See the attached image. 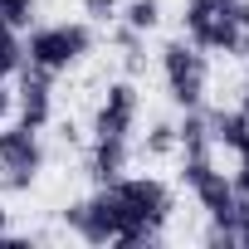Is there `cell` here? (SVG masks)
I'll use <instances>...</instances> for the list:
<instances>
[{
    "label": "cell",
    "mask_w": 249,
    "mask_h": 249,
    "mask_svg": "<svg viewBox=\"0 0 249 249\" xmlns=\"http://www.w3.org/2000/svg\"><path fill=\"white\" fill-rule=\"evenodd\" d=\"M186 39L205 54H234L239 35L249 30V0H234V5H215V0H186L181 10Z\"/></svg>",
    "instance_id": "7a4b0ae2"
},
{
    "label": "cell",
    "mask_w": 249,
    "mask_h": 249,
    "mask_svg": "<svg viewBox=\"0 0 249 249\" xmlns=\"http://www.w3.org/2000/svg\"><path fill=\"white\" fill-rule=\"evenodd\" d=\"M35 10H39V0H0V25L25 35L35 25Z\"/></svg>",
    "instance_id": "5bb4252c"
},
{
    "label": "cell",
    "mask_w": 249,
    "mask_h": 249,
    "mask_svg": "<svg viewBox=\"0 0 249 249\" xmlns=\"http://www.w3.org/2000/svg\"><path fill=\"white\" fill-rule=\"evenodd\" d=\"M20 64H25V39H20V30H5V25H0V78L20 73Z\"/></svg>",
    "instance_id": "4fadbf2b"
},
{
    "label": "cell",
    "mask_w": 249,
    "mask_h": 249,
    "mask_svg": "<svg viewBox=\"0 0 249 249\" xmlns=\"http://www.w3.org/2000/svg\"><path fill=\"white\" fill-rule=\"evenodd\" d=\"M239 107L249 112V73H244V83H239Z\"/></svg>",
    "instance_id": "7402d4cb"
},
{
    "label": "cell",
    "mask_w": 249,
    "mask_h": 249,
    "mask_svg": "<svg viewBox=\"0 0 249 249\" xmlns=\"http://www.w3.org/2000/svg\"><path fill=\"white\" fill-rule=\"evenodd\" d=\"M181 181L196 191V200H200V210H205L210 220L230 225V210H234V186H230V176H225V171H215V161H210V157H186Z\"/></svg>",
    "instance_id": "52a82bcc"
},
{
    "label": "cell",
    "mask_w": 249,
    "mask_h": 249,
    "mask_svg": "<svg viewBox=\"0 0 249 249\" xmlns=\"http://www.w3.org/2000/svg\"><path fill=\"white\" fill-rule=\"evenodd\" d=\"M215 5H234V0H215Z\"/></svg>",
    "instance_id": "cb8c5ba5"
},
{
    "label": "cell",
    "mask_w": 249,
    "mask_h": 249,
    "mask_svg": "<svg viewBox=\"0 0 249 249\" xmlns=\"http://www.w3.org/2000/svg\"><path fill=\"white\" fill-rule=\"evenodd\" d=\"M234 157H239V171L230 176V186H234V196H249V142H244Z\"/></svg>",
    "instance_id": "ffe728a7"
},
{
    "label": "cell",
    "mask_w": 249,
    "mask_h": 249,
    "mask_svg": "<svg viewBox=\"0 0 249 249\" xmlns=\"http://www.w3.org/2000/svg\"><path fill=\"white\" fill-rule=\"evenodd\" d=\"M107 191L122 205L117 249H147V244L161 239V230H166V220L176 210V196H171L166 181H157V176H117V181H107Z\"/></svg>",
    "instance_id": "6da1fadb"
},
{
    "label": "cell",
    "mask_w": 249,
    "mask_h": 249,
    "mask_svg": "<svg viewBox=\"0 0 249 249\" xmlns=\"http://www.w3.org/2000/svg\"><path fill=\"white\" fill-rule=\"evenodd\" d=\"M137 112H142V98H137L132 83H107L98 117H93V137H132Z\"/></svg>",
    "instance_id": "ba28073f"
},
{
    "label": "cell",
    "mask_w": 249,
    "mask_h": 249,
    "mask_svg": "<svg viewBox=\"0 0 249 249\" xmlns=\"http://www.w3.org/2000/svg\"><path fill=\"white\" fill-rule=\"evenodd\" d=\"M127 171V137H93V152H88V176L98 186L117 181Z\"/></svg>",
    "instance_id": "30bf717a"
},
{
    "label": "cell",
    "mask_w": 249,
    "mask_h": 249,
    "mask_svg": "<svg viewBox=\"0 0 249 249\" xmlns=\"http://www.w3.org/2000/svg\"><path fill=\"white\" fill-rule=\"evenodd\" d=\"M64 225L88 244H117L122 239V205H117V196L107 186H98L88 200H73L64 210Z\"/></svg>",
    "instance_id": "5b68a950"
},
{
    "label": "cell",
    "mask_w": 249,
    "mask_h": 249,
    "mask_svg": "<svg viewBox=\"0 0 249 249\" xmlns=\"http://www.w3.org/2000/svg\"><path fill=\"white\" fill-rule=\"evenodd\" d=\"M230 230H234V244H239V249H249V196H234Z\"/></svg>",
    "instance_id": "2e32d148"
},
{
    "label": "cell",
    "mask_w": 249,
    "mask_h": 249,
    "mask_svg": "<svg viewBox=\"0 0 249 249\" xmlns=\"http://www.w3.org/2000/svg\"><path fill=\"white\" fill-rule=\"evenodd\" d=\"M15 107L25 127H44L49 112H54V73L39 64H20V88H15Z\"/></svg>",
    "instance_id": "9c48e42d"
},
{
    "label": "cell",
    "mask_w": 249,
    "mask_h": 249,
    "mask_svg": "<svg viewBox=\"0 0 249 249\" xmlns=\"http://www.w3.org/2000/svg\"><path fill=\"white\" fill-rule=\"evenodd\" d=\"M205 244H210V249H234V230H230V225H220V220H210Z\"/></svg>",
    "instance_id": "d6986e66"
},
{
    "label": "cell",
    "mask_w": 249,
    "mask_h": 249,
    "mask_svg": "<svg viewBox=\"0 0 249 249\" xmlns=\"http://www.w3.org/2000/svg\"><path fill=\"white\" fill-rule=\"evenodd\" d=\"M176 147L186 157H210V117L200 107H181V122H176Z\"/></svg>",
    "instance_id": "7c38bea8"
},
{
    "label": "cell",
    "mask_w": 249,
    "mask_h": 249,
    "mask_svg": "<svg viewBox=\"0 0 249 249\" xmlns=\"http://www.w3.org/2000/svg\"><path fill=\"white\" fill-rule=\"evenodd\" d=\"M88 49H93V25H83V20L35 25V30L25 35V64H39V69H49V73L73 69Z\"/></svg>",
    "instance_id": "3957f363"
},
{
    "label": "cell",
    "mask_w": 249,
    "mask_h": 249,
    "mask_svg": "<svg viewBox=\"0 0 249 249\" xmlns=\"http://www.w3.org/2000/svg\"><path fill=\"white\" fill-rule=\"evenodd\" d=\"M210 117V142H220V147H230V152H239L244 142H249V112L244 107H215V112H205Z\"/></svg>",
    "instance_id": "8fae6325"
},
{
    "label": "cell",
    "mask_w": 249,
    "mask_h": 249,
    "mask_svg": "<svg viewBox=\"0 0 249 249\" xmlns=\"http://www.w3.org/2000/svg\"><path fill=\"white\" fill-rule=\"evenodd\" d=\"M83 15L98 20V25H107V20H117V0H83Z\"/></svg>",
    "instance_id": "ac0fdd59"
},
{
    "label": "cell",
    "mask_w": 249,
    "mask_h": 249,
    "mask_svg": "<svg viewBox=\"0 0 249 249\" xmlns=\"http://www.w3.org/2000/svg\"><path fill=\"white\" fill-rule=\"evenodd\" d=\"M161 78H166V93L176 107H200L205 83H210L205 49H196L191 39H166L161 44Z\"/></svg>",
    "instance_id": "277c9868"
},
{
    "label": "cell",
    "mask_w": 249,
    "mask_h": 249,
    "mask_svg": "<svg viewBox=\"0 0 249 249\" xmlns=\"http://www.w3.org/2000/svg\"><path fill=\"white\" fill-rule=\"evenodd\" d=\"M5 225H10V210H0V234H5Z\"/></svg>",
    "instance_id": "603a6c76"
},
{
    "label": "cell",
    "mask_w": 249,
    "mask_h": 249,
    "mask_svg": "<svg viewBox=\"0 0 249 249\" xmlns=\"http://www.w3.org/2000/svg\"><path fill=\"white\" fill-rule=\"evenodd\" d=\"M122 15V25H132V30H157V20H161V5L157 0H127V10H117Z\"/></svg>",
    "instance_id": "9a60e30c"
},
{
    "label": "cell",
    "mask_w": 249,
    "mask_h": 249,
    "mask_svg": "<svg viewBox=\"0 0 249 249\" xmlns=\"http://www.w3.org/2000/svg\"><path fill=\"white\" fill-rule=\"evenodd\" d=\"M171 147H176V122H157V127L147 132V152L152 157H166Z\"/></svg>",
    "instance_id": "e0dca14e"
},
{
    "label": "cell",
    "mask_w": 249,
    "mask_h": 249,
    "mask_svg": "<svg viewBox=\"0 0 249 249\" xmlns=\"http://www.w3.org/2000/svg\"><path fill=\"white\" fill-rule=\"evenodd\" d=\"M10 107H15V93L5 88V78H0V122H5V112H10Z\"/></svg>",
    "instance_id": "44dd1931"
},
{
    "label": "cell",
    "mask_w": 249,
    "mask_h": 249,
    "mask_svg": "<svg viewBox=\"0 0 249 249\" xmlns=\"http://www.w3.org/2000/svg\"><path fill=\"white\" fill-rule=\"evenodd\" d=\"M39 166H44V147H39L35 127H25V122L0 127V186L5 191H30Z\"/></svg>",
    "instance_id": "8992f818"
}]
</instances>
